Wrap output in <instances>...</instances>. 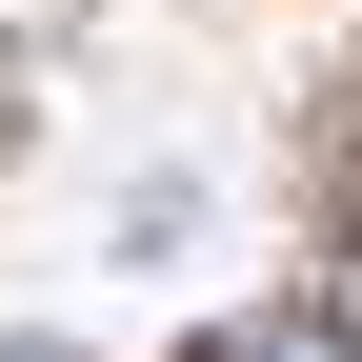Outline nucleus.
<instances>
[{
  "label": "nucleus",
  "mask_w": 362,
  "mask_h": 362,
  "mask_svg": "<svg viewBox=\"0 0 362 362\" xmlns=\"http://www.w3.org/2000/svg\"><path fill=\"white\" fill-rule=\"evenodd\" d=\"M0 362H81V342H0Z\"/></svg>",
  "instance_id": "7ed1b4c3"
},
{
  "label": "nucleus",
  "mask_w": 362,
  "mask_h": 362,
  "mask_svg": "<svg viewBox=\"0 0 362 362\" xmlns=\"http://www.w3.org/2000/svg\"><path fill=\"white\" fill-rule=\"evenodd\" d=\"M322 322H342V342H362V242H342V282H322Z\"/></svg>",
  "instance_id": "f03ea898"
},
{
  "label": "nucleus",
  "mask_w": 362,
  "mask_h": 362,
  "mask_svg": "<svg viewBox=\"0 0 362 362\" xmlns=\"http://www.w3.org/2000/svg\"><path fill=\"white\" fill-rule=\"evenodd\" d=\"M181 362H362V342L322 322V302H302V322H202V342H181Z\"/></svg>",
  "instance_id": "f257e3e1"
}]
</instances>
